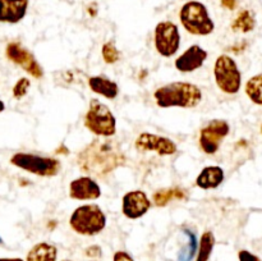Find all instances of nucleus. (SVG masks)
Segmentation results:
<instances>
[{
	"label": "nucleus",
	"mask_w": 262,
	"mask_h": 261,
	"mask_svg": "<svg viewBox=\"0 0 262 261\" xmlns=\"http://www.w3.org/2000/svg\"><path fill=\"white\" fill-rule=\"evenodd\" d=\"M78 166L90 176L102 177L124 164L122 148L114 141L94 140L77 156Z\"/></svg>",
	"instance_id": "obj_1"
},
{
	"label": "nucleus",
	"mask_w": 262,
	"mask_h": 261,
	"mask_svg": "<svg viewBox=\"0 0 262 261\" xmlns=\"http://www.w3.org/2000/svg\"><path fill=\"white\" fill-rule=\"evenodd\" d=\"M156 105L163 109L168 107H182L193 109L201 104L204 95L197 84L191 82H170L159 87L154 92Z\"/></svg>",
	"instance_id": "obj_2"
},
{
	"label": "nucleus",
	"mask_w": 262,
	"mask_h": 261,
	"mask_svg": "<svg viewBox=\"0 0 262 261\" xmlns=\"http://www.w3.org/2000/svg\"><path fill=\"white\" fill-rule=\"evenodd\" d=\"M179 20L184 30L193 36H209L215 31V23L206 5L199 0H189L182 5Z\"/></svg>",
	"instance_id": "obj_3"
},
{
	"label": "nucleus",
	"mask_w": 262,
	"mask_h": 261,
	"mask_svg": "<svg viewBox=\"0 0 262 261\" xmlns=\"http://www.w3.org/2000/svg\"><path fill=\"white\" fill-rule=\"evenodd\" d=\"M72 230L79 235H97L106 227V215L96 204L81 205L69 217Z\"/></svg>",
	"instance_id": "obj_4"
},
{
	"label": "nucleus",
	"mask_w": 262,
	"mask_h": 261,
	"mask_svg": "<svg viewBox=\"0 0 262 261\" xmlns=\"http://www.w3.org/2000/svg\"><path fill=\"white\" fill-rule=\"evenodd\" d=\"M84 127L97 137L110 138L117 133V118L107 105L92 99L84 115Z\"/></svg>",
	"instance_id": "obj_5"
},
{
	"label": "nucleus",
	"mask_w": 262,
	"mask_h": 261,
	"mask_svg": "<svg viewBox=\"0 0 262 261\" xmlns=\"http://www.w3.org/2000/svg\"><path fill=\"white\" fill-rule=\"evenodd\" d=\"M10 164L22 170L28 171L35 176L49 177L58 176L61 169V164L58 159L50 156H41L31 153H15L10 156Z\"/></svg>",
	"instance_id": "obj_6"
},
{
	"label": "nucleus",
	"mask_w": 262,
	"mask_h": 261,
	"mask_svg": "<svg viewBox=\"0 0 262 261\" xmlns=\"http://www.w3.org/2000/svg\"><path fill=\"white\" fill-rule=\"evenodd\" d=\"M215 83L222 92L235 95L242 87V73L232 56L222 54L216 58L214 66Z\"/></svg>",
	"instance_id": "obj_7"
},
{
	"label": "nucleus",
	"mask_w": 262,
	"mask_h": 261,
	"mask_svg": "<svg viewBox=\"0 0 262 261\" xmlns=\"http://www.w3.org/2000/svg\"><path fill=\"white\" fill-rule=\"evenodd\" d=\"M154 44L159 55L171 58L181 48V33L178 26L171 20L159 22L154 33Z\"/></svg>",
	"instance_id": "obj_8"
},
{
	"label": "nucleus",
	"mask_w": 262,
	"mask_h": 261,
	"mask_svg": "<svg viewBox=\"0 0 262 261\" xmlns=\"http://www.w3.org/2000/svg\"><path fill=\"white\" fill-rule=\"evenodd\" d=\"M230 132V125L224 119H212L200 130L199 145L206 155H214Z\"/></svg>",
	"instance_id": "obj_9"
},
{
	"label": "nucleus",
	"mask_w": 262,
	"mask_h": 261,
	"mask_svg": "<svg viewBox=\"0 0 262 261\" xmlns=\"http://www.w3.org/2000/svg\"><path fill=\"white\" fill-rule=\"evenodd\" d=\"M5 56H7L8 60L14 63L15 66L20 67L26 73H28L33 78H42V67L36 60L35 55L18 41H10L5 46Z\"/></svg>",
	"instance_id": "obj_10"
},
{
	"label": "nucleus",
	"mask_w": 262,
	"mask_h": 261,
	"mask_svg": "<svg viewBox=\"0 0 262 261\" xmlns=\"http://www.w3.org/2000/svg\"><path fill=\"white\" fill-rule=\"evenodd\" d=\"M135 147L141 153H155L160 156H171L178 151V146L171 138L154 133L142 132L135 141Z\"/></svg>",
	"instance_id": "obj_11"
},
{
	"label": "nucleus",
	"mask_w": 262,
	"mask_h": 261,
	"mask_svg": "<svg viewBox=\"0 0 262 261\" xmlns=\"http://www.w3.org/2000/svg\"><path fill=\"white\" fill-rule=\"evenodd\" d=\"M151 209V200L145 191L133 189L127 192L122 199V212L127 219L136 220L145 216Z\"/></svg>",
	"instance_id": "obj_12"
},
{
	"label": "nucleus",
	"mask_w": 262,
	"mask_h": 261,
	"mask_svg": "<svg viewBox=\"0 0 262 261\" xmlns=\"http://www.w3.org/2000/svg\"><path fill=\"white\" fill-rule=\"evenodd\" d=\"M69 197L78 201H94L101 197V187L91 177H78L69 183Z\"/></svg>",
	"instance_id": "obj_13"
},
{
	"label": "nucleus",
	"mask_w": 262,
	"mask_h": 261,
	"mask_svg": "<svg viewBox=\"0 0 262 261\" xmlns=\"http://www.w3.org/2000/svg\"><path fill=\"white\" fill-rule=\"evenodd\" d=\"M207 56L209 54L202 46L192 45L176 59L174 67L182 73H192L204 66L205 61L207 60Z\"/></svg>",
	"instance_id": "obj_14"
},
{
	"label": "nucleus",
	"mask_w": 262,
	"mask_h": 261,
	"mask_svg": "<svg viewBox=\"0 0 262 261\" xmlns=\"http://www.w3.org/2000/svg\"><path fill=\"white\" fill-rule=\"evenodd\" d=\"M30 0H0V23L17 25L25 19Z\"/></svg>",
	"instance_id": "obj_15"
},
{
	"label": "nucleus",
	"mask_w": 262,
	"mask_h": 261,
	"mask_svg": "<svg viewBox=\"0 0 262 261\" xmlns=\"http://www.w3.org/2000/svg\"><path fill=\"white\" fill-rule=\"evenodd\" d=\"M225 173L222 166H205L196 178V186L201 189H215L224 182Z\"/></svg>",
	"instance_id": "obj_16"
},
{
	"label": "nucleus",
	"mask_w": 262,
	"mask_h": 261,
	"mask_svg": "<svg viewBox=\"0 0 262 261\" xmlns=\"http://www.w3.org/2000/svg\"><path fill=\"white\" fill-rule=\"evenodd\" d=\"M89 87L94 94L100 95L107 100L117 99L119 95V86L105 76H92L89 78Z\"/></svg>",
	"instance_id": "obj_17"
},
{
	"label": "nucleus",
	"mask_w": 262,
	"mask_h": 261,
	"mask_svg": "<svg viewBox=\"0 0 262 261\" xmlns=\"http://www.w3.org/2000/svg\"><path fill=\"white\" fill-rule=\"evenodd\" d=\"M58 248L48 242L36 243L27 252L26 261H56Z\"/></svg>",
	"instance_id": "obj_18"
},
{
	"label": "nucleus",
	"mask_w": 262,
	"mask_h": 261,
	"mask_svg": "<svg viewBox=\"0 0 262 261\" xmlns=\"http://www.w3.org/2000/svg\"><path fill=\"white\" fill-rule=\"evenodd\" d=\"M186 199V191L178 187H173V188H163L158 189L155 193L152 194V202L156 206H166L169 202L173 200H184Z\"/></svg>",
	"instance_id": "obj_19"
},
{
	"label": "nucleus",
	"mask_w": 262,
	"mask_h": 261,
	"mask_svg": "<svg viewBox=\"0 0 262 261\" xmlns=\"http://www.w3.org/2000/svg\"><path fill=\"white\" fill-rule=\"evenodd\" d=\"M215 247V235L211 230H206L202 233L200 238L199 247H197L196 258L194 261H209L211 257V253Z\"/></svg>",
	"instance_id": "obj_20"
},
{
	"label": "nucleus",
	"mask_w": 262,
	"mask_h": 261,
	"mask_svg": "<svg viewBox=\"0 0 262 261\" xmlns=\"http://www.w3.org/2000/svg\"><path fill=\"white\" fill-rule=\"evenodd\" d=\"M256 26V19L255 15L252 14L251 10H241L238 13V15L235 17V19L232 22V30L234 32H242V33H248L251 31H253Z\"/></svg>",
	"instance_id": "obj_21"
},
{
	"label": "nucleus",
	"mask_w": 262,
	"mask_h": 261,
	"mask_svg": "<svg viewBox=\"0 0 262 261\" xmlns=\"http://www.w3.org/2000/svg\"><path fill=\"white\" fill-rule=\"evenodd\" d=\"M245 91L253 104L262 106V73L256 74L248 79Z\"/></svg>",
	"instance_id": "obj_22"
},
{
	"label": "nucleus",
	"mask_w": 262,
	"mask_h": 261,
	"mask_svg": "<svg viewBox=\"0 0 262 261\" xmlns=\"http://www.w3.org/2000/svg\"><path fill=\"white\" fill-rule=\"evenodd\" d=\"M184 233H186V235L188 237V243H187L186 248H183V250L179 252L178 261H192L194 256H196L197 247H199V245H197L196 234H194L193 232H191L189 229L184 230Z\"/></svg>",
	"instance_id": "obj_23"
},
{
	"label": "nucleus",
	"mask_w": 262,
	"mask_h": 261,
	"mask_svg": "<svg viewBox=\"0 0 262 261\" xmlns=\"http://www.w3.org/2000/svg\"><path fill=\"white\" fill-rule=\"evenodd\" d=\"M101 56L106 64H114L120 59V53L114 45V42L107 41L101 48Z\"/></svg>",
	"instance_id": "obj_24"
},
{
	"label": "nucleus",
	"mask_w": 262,
	"mask_h": 261,
	"mask_svg": "<svg viewBox=\"0 0 262 261\" xmlns=\"http://www.w3.org/2000/svg\"><path fill=\"white\" fill-rule=\"evenodd\" d=\"M30 87H31L30 78H27V77H22V78H19L17 82H15L14 86H13V90H12L13 97L17 100L23 99V97L27 95Z\"/></svg>",
	"instance_id": "obj_25"
},
{
	"label": "nucleus",
	"mask_w": 262,
	"mask_h": 261,
	"mask_svg": "<svg viewBox=\"0 0 262 261\" xmlns=\"http://www.w3.org/2000/svg\"><path fill=\"white\" fill-rule=\"evenodd\" d=\"M238 258H239V261H261L257 256L253 255L252 252H250V251L247 250L239 251V253H238Z\"/></svg>",
	"instance_id": "obj_26"
},
{
	"label": "nucleus",
	"mask_w": 262,
	"mask_h": 261,
	"mask_svg": "<svg viewBox=\"0 0 262 261\" xmlns=\"http://www.w3.org/2000/svg\"><path fill=\"white\" fill-rule=\"evenodd\" d=\"M113 261H135L132 256L125 251H117L113 256Z\"/></svg>",
	"instance_id": "obj_27"
},
{
	"label": "nucleus",
	"mask_w": 262,
	"mask_h": 261,
	"mask_svg": "<svg viewBox=\"0 0 262 261\" xmlns=\"http://www.w3.org/2000/svg\"><path fill=\"white\" fill-rule=\"evenodd\" d=\"M86 255L90 257H97V256L101 255V248L99 246H91L86 250Z\"/></svg>",
	"instance_id": "obj_28"
},
{
	"label": "nucleus",
	"mask_w": 262,
	"mask_h": 261,
	"mask_svg": "<svg viewBox=\"0 0 262 261\" xmlns=\"http://www.w3.org/2000/svg\"><path fill=\"white\" fill-rule=\"evenodd\" d=\"M220 4L227 9L234 10L238 5V0H220Z\"/></svg>",
	"instance_id": "obj_29"
},
{
	"label": "nucleus",
	"mask_w": 262,
	"mask_h": 261,
	"mask_svg": "<svg viewBox=\"0 0 262 261\" xmlns=\"http://www.w3.org/2000/svg\"><path fill=\"white\" fill-rule=\"evenodd\" d=\"M0 261H25L20 257H0Z\"/></svg>",
	"instance_id": "obj_30"
},
{
	"label": "nucleus",
	"mask_w": 262,
	"mask_h": 261,
	"mask_svg": "<svg viewBox=\"0 0 262 261\" xmlns=\"http://www.w3.org/2000/svg\"><path fill=\"white\" fill-rule=\"evenodd\" d=\"M5 110V104L2 99H0V113H3Z\"/></svg>",
	"instance_id": "obj_31"
},
{
	"label": "nucleus",
	"mask_w": 262,
	"mask_h": 261,
	"mask_svg": "<svg viewBox=\"0 0 262 261\" xmlns=\"http://www.w3.org/2000/svg\"><path fill=\"white\" fill-rule=\"evenodd\" d=\"M3 243V240H2V237H0V245H2Z\"/></svg>",
	"instance_id": "obj_32"
},
{
	"label": "nucleus",
	"mask_w": 262,
	"mask_h": 261,
	"mask_svg": "<svg viewBox=\"0 0 262 261\" xmlns=\"http://www.w3.org/2000/svg\"><path fill=\"white\" fill-rule=\"evenodd\" d=\"M61 261H71V260H61Z\"/></svg>",
	"instance_id": "obj_33"
},
{
	"label": "nucleus",
	"mask_w": 262,
	"mask_h": 261,
	"mask_svg": "<svg viewBox=\"0 0 262 261\" xmlns=\"http://www.w3.org/2000/svg\"><path fill=\"white\" fill-rule=\"evenodd\" d=\"M261 133H262V125H261Z\"/></svg>",
	"instance_id": "obj_34"
}]
</instances>
